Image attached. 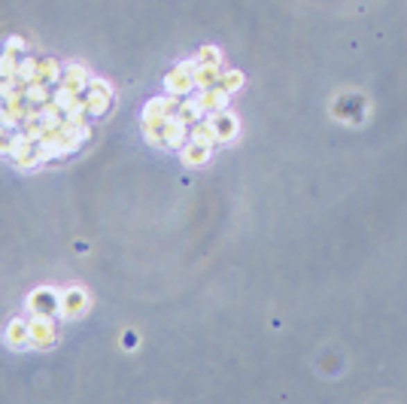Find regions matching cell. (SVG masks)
Listing matches in <instances>:
<instances>
[{
	"mask_svg": "<svg viewBox=\"0 0 407 404\" xmlns=\"http://www.w3.org/2000/svg\"><path fill=\"white\" fill-rule=\"evenodd\" d=\"M61 76H64V70H61L58 61H55V58H40L37 82H43V85H49V89H55V85L61 82Z\"/></svg>",
	"mask_w": 407,
	"mask_h": 404,
	"instance_id": "obj_11",
	"label": "cell"
},
{
	"mask_svg": "<svg viewBox=\"0 0 407 404\" xmlns=\"http://www.w3.org/2000/svg\"><path fill=\"white\" fill-rule=\"evenodd\" d=\"M122 344H125V346H134V344H137V335H134V331H125V335H122Z\"/></svg>",
	"mask_w": 407,
	"mask_h": 404,
	"instance_id": "obj_19",
	"label": "cell"
},
{
	"mask_svg": "<svg viewBox=\"0 0 407 404\" xmlns=\"http://www.w3.org/2000/svg\"><path fill=\"white\" fill-rule=\"evenodd\" d=\"M19 137H21V131L10 128V125H0V155L10 158L12 149H15V143H19Z\"/></svg>",
	"mask_w": 407,
	"mask_h": 404,
	"instance_id": "obj_14",
	"label": "cell"
},
{
	"mask_svg": "<svg viewBox=\"0 0 407 404\" xmlns=\"http://www.w3.org/2000/svg\"><path fill=\"white\" fill-rule=\"evenodd\" d=\"M89 73H85V67H79V64H70L67 70H64V76H61V89H67V91H73V94H85V89H89Z\"/></svg>",
	"mask_w": 407,
	"mask_h": 404,
	"instance_id": "obj_8",
	"label": "cell"
},
{
	"mask_svg": "<svg viewBox=\"0 0 407 404\" xmlns=\"http://www.w3.org/2000/svg\"><path fill=\"white\" fill-rule=\"evenodd\" d=\"M6 52H15V55L25 52V39H21V37H10V39H6Z\"/></svg>",
	"mask_w": 407,
	"mask_h": 404,
	"instance_id": "obj_18",
	"label": "cell"
},
{
	"mask_svg": "<svg viewBox=\"0 0 407 404\" xmlns=\"http://www.w3.org/2000/svg\"><path fill=\"white\" fill-rule=\"evenodd\" d=\"M219 85H222V89H225V91H237V89H241V85H243V73H237V70H231V73H225V76L219 79Z\"/></svg>",
	"mask_w": 407,
	"mask_h": 404,
	"instance_id": "obj_16",
	"label": "cell"
},
{
	"mask_svg": "<svg viewBox=\"0 0 407 404\" xmlns=\"http://www.w3.org/2000/svg\"><path fill=\"white\" fill-rule=\"evenodd\" d=\"M89 310V292L79 289V286H70L61 292V316H67V319H76V316H83Z\"/></svg>",
	"mask_w": 407,
	"mask_h": 404,
	"instance_id": "obj_5",
	"label": "cell"
},
{
	"mask_svg": "<svg viewBox=\"0 0 407 404\" xmlns=\"http://www.w3.org/2000/svg\"><path fill=\"white\" fill-rule=\"evenodd\" d=\"M210 149L213 146H207V143H201V140H191L189 137V143L180 149V155H182V161L195 168V164H204L207 158H210Z\"/></svg>",
	"mask_w": 407,
	"mask_h": 404,
	"instance_id": "obj_12",
	"label": "cell"
},
{
	"mask_svg": "<svg viewBox=\"0 0 407 404\" xmlns=\"http://www.w3.org/2000/svg\"><path fill=\"white\" fill-rule=\"evenodd\" d=\"M219 79H222V73H219V64H201L198 61V67H195V89H213V85H219Z\"/></svg>",
	"mask_w": 407,
	"mask_h": 404,
	"instance_id": "obj_13",
	"label": "cell"
},
{
	"mask_svg": "<svg viewBox=\"0 0 407 404\" xmlns=\"http://www.w3.org/2000/svg\"><path fill=\"white\" fill-rule=\"evenodd\" d=\"M177 116H180L186 125H198V122H201V118L207 116V109H204V104H201L198 98H180Z\"/></svg>",
	"mask_w": 407,
	"mask_h": 404,
	"instance_id": "obj_10",
	"label": "cell"
},
{
	"mask_svg": "<svg viewBox=\"0 0 407 404\" xmlns=\"http://www.w3.org/2000/svg\"><path fill=\"white\" fill-rule=\"evenodd\" d=\"M3 344L10 350H31V328L25 319H12L3 328Z\"/></svg>",
	"mask_w": 407,
	"mask_h": 404,
	"instance_id": "obj_7",
	"label": "cell"
},
{
	"mask_svg": "<svg viewBox=\"0 0 407 404\" xmlns=\"http://www.w3.org/2000/svg\"><path fill=\"white\" fill-rule=\"evenodd\" d=\"M198 61H201V64H219V49L207 46V49H201V55H198Z\"/></svg>",
	"mask_w": 407,
	"mask_h": 404,
	"instance_id": "obj_17",
	"label": "cell"
},
{
	"mask_svg": "<svg viewBox=\"0 0 407 404\" xmlns=\"http://www.w3.org/2000/svg\"><path fill=\"white\" fill-rule=\"evenodd\" d=\"M195 67H198V61H182L177 70H171V73H167V79H164L167 94L186 98V94L195 89Z\"/></svg>",
	"mask_w": 407,
	"mask_h": 404,
	"instance_id": "obj_3",
	"label": "cell"
},
{
	"mask_svg": "<svg viewBox=\"0 0 407 404\" xmlns=\"http://www.w3.org/2000/svg\"><path fill=\"white\" fill-rule=\"evenodd\" d=\"M83 98H85L89 116H103L110 109V104H113V89H110V82H103V79H92Z\"/></svg>",
	"mask_w": 407,
	"mask_h": 404,
	"instance_id": "obj_2",
	"label": "cell"
},
{
	"mask_svg": "<svg viewBox=\"0 0 407 404\" xmlns=\"http://www.w3.org/2000/svg\"><path fill=\"white\" fill-rule=\"evenodd\" d=\"M228 94L231 91H225L222 85H213V89H204L201 94H198V100L204 104L207 113H219V109L228 107Z\"/></svg>",
	"mask_w": 407,
	"mask_h": 404,
	"instance_id": "obj_9",
	"label": "cell"
},
{
	"mask_svg": "<svg viewBox=\"0 0 407 404\" xmlns=\"http://www.w3.org/2000/svg\"><path fill=\"white\" fill-rule=\"evenodd\" d=\"M19 61H21V55H15V52L0 55V79H15V73H19Z\"/></svg>",
	"mask_w": 407,
	"mask_h": 404,
	"instance_id": "obj_15",
	"label": "cell"
},
{
	"mask_svg": "<svg viewBox=\"0 0 407 404\" xmlns=\"http://www.w3.org/2000/svg\"><path fill=\"white\" fill-rule=\"evenodd\" d=\"M58 310H61V295L55 289L43 286V289H34L28 295V313H49V316H55Z\"/></svg>",
	"mask_w": 407,
	"mask_h": 404,
	"instance_id": "obj_4",
	"label": "cell"
},
{
	"mask_svg": "<svg viewBox=\"0 0 407 404\" xmlns=\"http://www.w3.org/2000/svg\"><path fill=\"white\" fill-rule=\"evenodd\" d=\"M28 328H31V346L34 350H49L58 340V322L49 313H31Z\"/></svg>",
	"mask_w": 407,
	"mask_h": 404,
	"instance_id": "obj_1",
	"label": "cell"
},
{
	"mask_svg": "<svg viewBox=\"0 0 407 404\" xmlns=\"http://www.w3.org/2000/svg\"><path fill=\"white\" fill-rule=\"evenodd\" d=\"M213 134H216V143H228V140L237 137V118L228 113V109H219V113H210L207 116Z\"/></svg>",
	"mask_w": 407,
	"mask_h": 404,
	"instance_id": "obj_6",
	"label": "cell"
}]
</instances>
